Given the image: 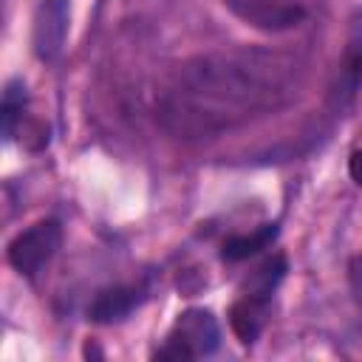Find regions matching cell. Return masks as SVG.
Segmentation results:
<instances>
[{
  "label": "cell",
  "mask_w": 362,
  "mask_h": 362,
  "mask_svg": "<svg viewBox=\"0 0 362 362\" xmlns=\"http://www.w3.org/2000/svg\"><path fill=\"white\" fill-rule=\"evenodd\" d=\"M59 243H62V226L57 221H37L8 243V263L20 274L34 277L57 255Z\"/></svg>",
  "instance_id": "3"
},
{
  "label": "cell",
  "mask_w": 362,
  "mask_h": 362,
  "mask_svg": "<svg viewBox=\"0 0 362 362\" xmlns=\"http://www.w3.org/2000/svg\"><path fill=\"white\" fill-rule=\"evenodd\" d=\"M272 71V62H255L249 57L198 59L184 68V85L161 107V116L178 133L218 130L235 116L232 105L252 107L274 93Z\"/></svg>",
  "instance_id": "1"
},
{
  "label": "cell",
  "mask_w": 362,
  "mask_h": 362,
  "mask_svg": "<svg viewBox=\"0 0 362 362\" xmlns=\"http://www.w3.org/2000/svg\"><path fill=\"white\" fill-rule=\"evenodd\" d=\"M23 105H25V88L23 82H8L6 90H3V105H0V116H3V136L11 139L14 133V124L23 113Z\"/></svg>",
  "instance_id": "10"
},
{
  "label": "cell",
  "mask_w": 362,
  "mask_h": 362,
  "mask_svg": "<svg viewBox=\"0 0 362 362\" xmlns=\"http://www.w3.org/2000/svg\"><path fill=\"white\" fill-rule=\"evenodd\" d=\"M286 274V257L283 255H274L269 257L260 269H255V274L246 280V291L243 294H255V297H272L274 286L283 280Z\"/></svg>",
  "instance_id": "9"
},
{
  "label": "cell",
  "mask_w": 362,
  "mask_h": 362,
  "mask_svg": "<svg viewBox=\"0 0 362 362\" xmlns=\"http://www.w3.org/2000/svg\"><path fill=\"white\" fill-rule=\"evenodd\" d=\"M71 0H42L34 17V54L45 62L57 59L68 34Z\"/></svg>",
  "instance_id": "5"
},
{
  "label": "cell",
  "mask_w": 362,
  "mask_h": 362,
  "mask_svg": "<svg viewBox=\"0 0 362 362\" xmlns=\"http://www.w3.org/2000/svg\"><path fill=\"white\" fill-rule=\"evenodd\" d=\"M351 280H354V288L359 291V300H362V257H354V263H351Z\"/></svg>",
  "instance_id": "12"
},
{
  "label": "cell",
  "mask_w": 362,
  "mask_h": 362,
  "mask_svg": "<svg viewBox=\"0 0 362 362\" xmlns=\"http://www.w3.org/2000/svg\"><path fill=\"white\" fill-rule=\"evenodd\" d=\"M218 342H221L218 320L204 308H187L175 320L167 345L156 351V359H198L212 354Z\"/></svg>",
  "instance_id": "2"
},
{
  "label": "cell",
  "mask_w": 362,
  "mask_h": 362,
  "mask_svg": "<svg viewBox=\"0 0 362 362\" xmlns=\"http://www.w3.org/2000/svg\"><path fill=\"white\" fill-rule=\"evenodd\" d=\"M141 303V291L136 286H113L93 297L88 317L93 322H119Z\"/></svg>",
  "instance_id": "7"
},
{
  "label": "cell",
  "mask_w": 362,
  "mask_h": 362,
  "mask_svg": "<svg viewBox=\"0 0 362 362\" xmlns=\"http://www.w3.org/2000/svg\"><path fill=\"white\" fill-rule=\"evenodd\" d=\"M274 238H277V223H263L260 229H255V232H249V235L226 238V240H223V246H221V257H223L226 263L246 260V257L257 255L260 249H266Z\"/></svg>",
  "instance_id": "8"
},
{
  "label": "cell",
  "mask_w": 362,
  "mask_h": 362,
  "mask_svg": "<svg viewBox=\"0 0 362 362\" xmlns=\"http://www.w3.org/2000/svg\"><path fill=\"white\" fill-rule=\"evenodd\" d=\"M266 314H269V297H255V294H243L240 300L232 303L229 308V325L235 331V337L243 345H252L263 325H266Z\"/></svg>",
  "instance_id": "6"
},
{
  "label": "cell",
  "mask_w": 362,
  "mask_h": 362,
  "mask_svg": "<svg viewBox=\"0 0 362 362\" xmlns=\"http://www.w3.org/2000/svg\"><path fill=\"white\" fill-rule=\"evenodd\" d=\"M223 3L246 25L272 34L300 25L305 17V8L294 0H223Z\"/></svg>",
  "instance_id": "4"
},
{
  "label": "cell",
  "mask_w": 362,
  "mask_h": 362,
  "mask_svg": "<svg viewBox=\"0 0 362 362\" xmlns=\"http://www.w3.org/2000/svg\"><path fill=\"white\" fill-rule=\"evenodd\" d=\"M348 173H351V178L362 187V150L351 153V158H348Z\"/></svg>",
  "instance_id": "11"
}]
</instances>
